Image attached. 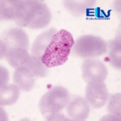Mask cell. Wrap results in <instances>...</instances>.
Masks as SVG:
<instances>
[{"instance_id": "20", "label": "cell", "mask_w": 121, "mask_h": 121, "mask_svg": "<svg viewBox=\"0 0 121 121\" xmlns=\"http://www.w3.org/2000/svg\"><path fill=\"white\" fill-rule=\"evenodd\" d=\"M101 120H119V121H120V116L111 114V115H108V116H103V118L101 119Z\"/></svg>"}, {"instance_id": "21", "label": "cell", "mask_w": 121, "mask_h": 121, "mask_svg": "<svg viewBox=\"0 0 121 121\" xmlns=\"http://www.w3.org/2000/svg\"><path fill=\"white\" fill-rule=\"evenodd\" d=\"M7 52V48L5 45L4 42L1 40V59L4 58L6 56V54Z\"/></svg>"}, {"instance_id": "14", "label": "cell", "mask_w": 121, "mask_h": 121, "mask_svg": "<svg viewBox=\"0 0 121 121\" xmlns=\"http://www.w3.org/2000/svg\"><path fill=\"white\" fill-rule=\"evenodd\" d=\"M20 90L15 84H6L0 89V105L11 106L18 101Z\"/></svg>"}, {"instance_id": "8", "label": "cell", "mask_w": 121, "mask_h": 121, "mask_svg": "<svg viewBox=\"0 0 121 121\" xmlns=\"http://www.w3.org/2000/svg\"><path fill=\"white\" fill-rule=\"evenodd\" d=\"M7 46V50L11 48H23L28 49L29 47V38L27 33L22 28H11L4 33L2 39Z\"/></svg>"}, {"instance_id": "16", "label": "cell", "mask_w": 121, "mask_h": 121, "mask_svg": "<svg viewBox=\"0 0 121 121\" xmlns=\"http://www.w3.org/2000/svg\"><path fill=\"white\" fill-rule=\"evenodd\" d=\"M23 67H26L32 72L33 76L36 78H44L48 75V69L47 66L41 61L40 59L34 57L31 55L30 59L25 64Z\"/></svg>"}, {"instance_id": "17", "label": "cell", "mask_w": 121, "mask_h": 121, "mask_svg": "<svg viewBox=\"0 0 121 121\" xmlns=\"http://www.w3.org/2000/svg\"><path fill=\"white\" fill-rule=\"evenodd\" d=\"M121 94L116 93L109 96L108 105H107V112L110 114L116 115L120 116L121 108H120V101H121Z\"/></svg>"}, {"instance_id": "9", "label": "cell", "mask_w": 121, "mask_h": 121, "mask_svg": "<svg viewBox=\"0 0 121 121\" xmlns=\"http://www.w3.org/2000/svg\"><path fill=\"white\" fill-rule=\"evenodd\" d=\"M57 32L56 28H51L48 30L40 33V35L35 39L32 47V56L37 59L41 60L42 56L44 55L46 48L48 44L52 41L53 36Z\"/></svg>"}, {"instance_id": "11", "label": "cell", "mask_w": 121, "mask_h": 121, "mask_svg": "<svg viewBox=\"0 0 121 121\" xmlns=\"http://www.w3.org/2000/svg\"><path fill=\"white\" fill-rule=\"evenodd\" d=\"M14 84L24 92L32 91L35 85V78L32 72L26 67H19L13 73Z\"/></svg>"}, {"instance_id": "5", "label": "cell", "mask_w": 121, "mask_h": 121, "mask_svg": "<svg viewBox=\"0 0 121 121\" xmlns=\"http://www.w3.org/2000/svg\"><path fill=\"white\" fill-rule=\"evenodd\" d=\"M107 74L108 71L106 65L98 59L88 58L82 64V76L86 83L103 82Z\"/></svg>"}, {"instance_id": "2", "label": "cell", "mask_w": 121, "mask_h": 121, "mask_svg": "<svg viewBox=\"0 0 121 121\" xmlns=\"http://www.w3.org/2000/svg\"><path fill=\"white\" fill-rule=\"evenodd\" d=\"M51 18L50 10L43 1L23 0L20 15L15 23L22 28L39 30L48 26Z\"/></svg>"}, {"instance_id": "10", "label": "cell", "mask_w": 121, "mask_h": 121, "mask_svg": "<svg viewBox=\"0 0 121 121\" xmlns=\"http://www.w3.org/2000/svg\"><path fill=\"white\" fill-rule=\"evenodd\" d=\"M23 0H2L0 2V15L3 20L16 21L23 7Z\"/></svg>"}, {"instance_id": "18", "label": "cell", "mask_w": 121, "mask_h": 121, "mask_svg": "<svg viewBox=\"0 0 121 121\" xmlns=\"http://www.w3.org/2000/svg\"><path fill=\"white\" fill-rule=\"evenodd\" d=\"M45 120L48 121H67V120H71L70 119L67 118L66 116H64L63 114L60 112H53V113H49L44 116Z\"/></svg>"}, {"instance_id": "6", "label": "cell", "mask_w": 121, "mask_h": 121, "mask_svg": "<svg viewBox=\"0 0 121 121\" xmlns=\"http://www.w3.org/2000/svg\"><path fill=\"white\" fill-rule=\"evenodd\" d=\"M109 92L103 82L87 83L85 91V99L90 107L94 109H100L108 101Z\"/></svg>"}, {"instance_id": "13", "label": "cell", "mask_w": 121, "mask_h": 121, "mask_svg": "<svg viewBox=\"0 0 121 121\" xmlns=\"http://www.w3.org/2000/svg\"><path fill=\"white\" fill-rule=\"evenodd\" d=\"M30 57L31 55L28 53V49L23 48L8 49L5 56L9 65L15 69H17L19 67H23L30 59Z\"/></svg>"}, {"instance_id": "12", "label": "cell", "mask_w": 121, "mask_h": 121, "mask_svg": "<svg viewBox=\"0 0 121 121\" xmlns=\"http://www.w3.org/2000/svg\"><path fill=\"white\" fill-rule=\"evenodd\" d=\"M96 1L93 0H65L63 2L66 11L76 17L84 15L87 10L93 7Z\"/></svg>"}, {"instance_id": "7", "label": "cell", "mask_w": 121, "mask_h": 121, "mask_svg": "<svg viewBox=\"0 0 121 121\" xmlns=\"http://www.w3.org/2000/svg\"><path fill=\"white\" fill-rule=\"evenodd\" d=\"M91 107L86 99L82 97H75L70 99L66 106V113L71 120L83 121L89 116Z\"/></svg>"}, {"instance_id": "15", "label": "cell", "mask_w": 121, "mask_h": 121, "mask_svg": "<svg viewBox=\"0 0 121 121\" xmlns=\"http://www.w3.org/2000/svg\"><path fill=\"white\" fill-rule=\"evenodd\" d=\"M107 43V52H108V60L110 64L116 69L121 67V44L120 40H109Z\"/></svg>"}, {"instance_id": "4", "label": "cell", "mask_w": 121, "mask_h": 121, "mask_svg": "<svg viewBox=\"0 0 121 121\" xmlns=\"http://www.w3.org/2000/svg\"><path fill=\"white\" fill-rule=\"evenodd\" d=\"M70 95L68 90L60 86L51 87L40 98L39 109L44 115L53 112H60L70 101Z\"/></svg>"}, {"instance_id": "19", "label": "cell", "mask_w": 121, "mask_h": 121, "mask_svg": "<svg viewBox=\"0 0 121 121\" xmlns=\"http://www.w3.org/2000/svg\"><path fill=\"white\" fill-rule=\"evenodd\" d=\"M0 73H1V77H0V86H3L7 83L9 79V72L4 66H0Z\"/></svg>"}, {"instance_id": "3", "label": "cell", "mask_w": 121, "mask_h": 121, "mask_svg": "<svg viewBox=\"0 0 121 121\" xmlns=\"http://www.w3.org/2000/svg\"><path fill=\"white\" fill-rule=\"evenodd\" d=\"M107 50V43L103 39L93 35H84L74 40L70 53L76 57L88 59L103 56Z\"/></svg>"}, {"instance_id": "1", "label": "cell", "mask_w": 121, "mask_h": 121, "mask_svg": "<svg viewBox=\"0 0 121 121\" xmlns=\"http://www.w3.org/2000/svg\"><path fill=\"white\" fill-rule=\"evenodd\" d=\"M73 44L74 40L71 33L61 29L53 36L42 56L41 61L48 68L63 65L67 61Z\"/></svg>"}]
</instances>
